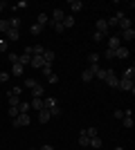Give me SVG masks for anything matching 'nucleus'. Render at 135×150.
<instances>
[{
  "label": "nucleus",
  "mask_w": 135,
  "mask_h": 150,
  "mask_svg": "<svg viewBox=\"0 0 135 150\" xmlns=\"http://www.w3.org/2000/svg\"><path fill=\"white\" fill-rule=\"evenodd\" d=\"M32 123V117L29 114H18L16 119H14V128H23V125H29Z\"/></svg>",
  "instance_id": "obj_1"
},
{
  "label": "nucleus",
  "mask_w": 135,
  "mask_h": 150,
  "mask_svg": "<svg viewBox=\"0 0 135 150\" xmlns=\"http://www.w3.org/2000/svg\"><path fill=\"white\" fill-rule=\"evenodd\" d=\"M117 88L124 90V92H135V83H133V81H129V79H119Z\"/></svg>",
  "instance_id": "obj_2"
},
{
  "label": "nucleus",
  "mask_w": 135,
  "mask_h": 150,
  "mask_svg": "<svg viewBox=\"0 0 135 150\" xmlns=\"http://www.w3.org/2000/svg\"><path fill=\"white\" fill-rule=\"evenodd\" d=\"M117 83H119V79L115 76V72H113V69H106V85H108V88H117Z\"/></svg>",
  "instance_id": "obj_3"
},
{
  "label": "nucleus",
  "mask_w": 135,
  "mask_h": 150,
  "mask_svg": "<svg viewBox=\"0 0 135 150\" xmlns=\"http://www.w3.org/2000/svg\"><path fill=\"white\" fill-rule=\"evenodd\" d=\"M29 61H32V52H29V47H25V52L18 56V63L25 67V65H29Z\"/></svg>",
  "instance_id": "obj_4"
},
{
  "label": "nucleus",
  "mask_w": 135,
  "mask_h": 150,
  "mask_svg": "<svg viewBox=\"0 0 135 150\" xmlns=\"http://www.w3.org/2000/svg\"><path fill=\"white\" fill-rule=\"evenodd\" d=\"M95 27H97L95 31H99V34H104V36L108 34V25H106V20H104V18H99V20H97V23H95Z\"/></svg>",
  "instance_id": "obj_5"
},
{
  "label": "nucleus",
  "mask_w": 135,
  "mask_h": 150,
  "mask_svg": "<svg viewBox=\"0 0 135 150\" xmlns=\"http://www.w3.org/2000/svg\"><path fill=\"white\" fill-rule=\"evenodd\" d=\"M63 18H65V13H63V9H54L52 11V23H63Z\"/></svg>",
  "instance_id": "obj_6"
},
{
  "label": "nucleus",
  "mask_w": 135,
  "mask_h": 150,
  "mask_svg": "<svg viewBox=\"0 0 135 150\" xmlns=\"http://www.w3.org/2000/svg\"><path fill=\"white\" fill-rule=\"evenodd\" d=\"M117 47H122V40H119V36H110V38H108V50L115 52Z\"/></svg>",
  "instance_id": "obj_7"
},
{
  "label": "nucleus",
  "mask_w": 135,
  "mask_h": 150,
  "mask_svg": "<svg viewBox=\"0 0 135 150\" xmlns=\"http://www.w3.org/2000/svg\"><path fill=\"white\" fill-rule=\"evenodd\" d=\"M115 58H119V61H124V58H129V47H117L115 50Z\"/></svg>",
  "instance_id": "obj_8"
},
{
  "label": "nucleus",
  "mask_w": 135,
  "mask_h": 150,
  "mask_svg": "<svg viewBox=\"0 0 135 150\" xmlns=\"http://www.w3.org/2000/svg\"><path fill=\"white\" fill-rule=\"evenodd\" d=\"M90 148H95V150H99L104 146V141H101V137H99V134H95V137H90Z\"/></svg>",
  "instance_id": "obj_9"
},
{
  "label": "nucleus",
  "mask_w": 135,
  "mask_h": 150,
  "mask_svg": "<svg viewBox=\"0 0 135 150\" xmlns=\"http://www.w3.org/2000/svg\"><path fill=\"white\" fill-rule=\"evenodd\" d=\"M5 38H7V40H11V43H16V40L20 38V31H18V29H9V31L5 34Z\"/></svg>",
  "instance_id": "obj_10"
},
{
  "label": "nucleus",
  "mask_w": 135,
  "mask_h": 150,
  "mask_svg": "<svg viewBox=\"0 0 135 150\" xmlns=\"http://www.w3.org/2000/svg\"><path fill=\"white\" fill-rule=\"evenodd\" d=\"M43 94H45L43 85H39V83H36V85H34V88H32V99H41Z\"/></svg>",
  "instance_id": "obj_11"
},
{
  "label": "nucleus",
  "mask_w": 135,
  "mask_h": 150,
  "mask_svg": "<svg viewBox=\"0 0 135 150\" xmlns=\"http://www.w3.org/2000/svg\"><path fill=\"white\" fill-rule=\"evenodd\" d=\"M56 99H52V96H47V99H43V110H52V108H56Z\"/></svg>",
  "instance_id": "obj_12"
},
{
  "label": "nucleus",
  "mask_w": 135,
  "mask_h": 150,
  "mask_svg": "<svg viewBox=\"0 0 135 150\" xmlns=\"http://www.w3.org/2000/svg\"><path fill=\"white\" fill-rule=\"evenodd\" d=\"M29 65H32V67H36V69H41V67L45 65V61H43V56H32Z\"/></svg>",
  "instance_id": "obj_13"
},
{
  "label": "nucleus",
  "mask_w": 135,
  "mask_h": 150,
  "mask_svg": "<svg viewBox=\"0 0 135 150\" xmlns=\"http://www.w3.org/2000/svg\"><path fill=\"white\" fill-rule=\"evenodd\" d=\"M50 119H52L50 110H39V121H41V123H47Z\"/></svg>",
  "instance_id": "obj_14"
},
{
  "label": "nucleus",
  "mask_w": 135,
  "mask_h": 150,
  "mask_svg": "<svg viewBox=\"0 0 135 150\" xmlns=\"http://www.w3.org/2000/svg\"><path fill=\"white\" fill-rule=\"evenodd\" d=\"M54 58H56V54H54L52 50H45V52H43V61H45V63H50V65H52V63H54Z\"/></svg>",
  "instance_id": "obj_15"
},
{
  "label": "nucleus",
  "mask_w": 135,
  "mask_h": 150,
  "mask_svg": "<svg viewBox=\"0 0 135 150\" xmlns=\"http://www.w3.org/2000/svg\"><path fill=\"white\" fill-rule=\"evenodd\" d=\"M16 108H18V112H20V114H27L29 110H32V108H29V101H20Z\"/></svg>",
  "instance_id": "obj_16"
},
{
  "label": "nucleus",
  "mask_w": 135,
  "mask_h": 150,
  "mask_svg": "<svg viewBox=\"0 0 135 150\" xmlns=\"http://www.w3.org/2000/svg\"><path fill=\"white\" fill-rule=\"evenodd\" d=\"M117 27H119L122 31H126V29H133V27H131V20L126 18V16H124V18L119 20V23H117Z\"/></svg>",
  "instance_id": "obj_17"
},
{
  "label": "nucleus",
  "mask_w": 135,
  "mask_h": 150,
  "mask_svg": "<svg viewBox=\"0 0 135 150\" xmlns=\"http://www.w3.org/2000/svg\"><path fill=\"white\" fill-rule=\"evenodd\" d=\"M68 5H70L72 11H81V9H84V2H81V0H70Z\"/></svg>",
  "instance_id": "obj_18"
},
{
  "label": "nucleus",
  "mask_w": 135,
  "mask_h": 150,
  "mask_svg": "<svg viewBox=\"0 0 135 150\" xmlns=\"http://www.w3.org/2000/svg\"><path fill=\"white\" fill-rule=\"evenodd\" d=\"M29 52H32V56H43L45 47L43 45H34V47H29Z\"/></svg>",
  "instance_id": "obj_19"
},
{
  "label": "nucleus",
  "mask_w": 135,
  "mask_h": 150,
  "mask_svg": "<svg viewBox=\"0 0 135 150\" xmlns=\"http://www.w3.org/2000/svg\"><path fill=\"white\" fill-rule=\"evenodd\" d=\"M92 79H95V74H92L90 69H84V72H81V81H84V83H90Z\"/></svg>",
  "instance_id": "obj_20"
},
{
  "label": "nucleus",
  "mask_w": 135,
  "mask_h": 150,
  "mask_svg": "<svg viewBox=\"0 0 135 150\" xmlns=\"http://www.w3.org/2000/svg\"><path fill=\"white\" fill-rule=\"evenodd\" d=\"M29 108L32 110H43V99H32L29 101Z\"/></svg>",
  "instance_id": "obj_21"
},
{
  "label": "nucleus",
  "mask_w": 135,
  "mask_h": 150,
  "mask_svg": "<svg viewBox=\"0 0 135 150\" xmlns=\"http://www.w3.org/2000/svg\"><path fill=\"white\" fill-rule=\"evenodd\" d=\"M133 38H135V31L133 29H126V31H122L119 40H133Z\"/></svg>",
  "instance_id": "obj_22"
},
{
  "label": "nucleus",
  "mask_w": 135,
  "mask_h": 150,
  "mask_svg": "<svg viewBox=\"0 0 135 150\" xmlns=\"http://www.w3.org/2000/svg\"><path fill=\"white\" fill-rule=\"evenodd\" d=\"M36 23H39L41 27H45L47 23H50V16H47V13H39V18H36Z\"/></svg>",
  "instance_id": "obj_23"
},
{
  "label": "nucleus",
  "mask_w": 135,
  "mask_h": 150,
  "mask_svg": "<svg viewBox=\"0 0 135 150\" xmlns=\"http://www.w3.org/2000/svg\"><path fill=\"white\" fill-rule=\"evenodd\" d=\"M7 96H9V108H16V105H18V103H20V99H18V96H16V94H11V92H9V94H7Z\"/></svg>",
  "instance_id": "obj_24"
},
{
  "label": "nucleus",
  "mask_w": 135,
  "mask_h": 150,
  "mask_svg": "<svg viewBox=\"0 0 135 150\" xmlns=\"http://www.w3.org/2000/svg\"><path fill=\"white\" fill-rule=\"evenodd\" d=\"M133 76H135V67L131 65V67L124 69V79H129V81H133Z\"/></svg>",
  "instance_id": "obj_25"
},
{
  "label": "nucleus",
  "mask_w": 135,
  "mask_h": 150,
  "mask_svg": "<svg viewBox=\"0 0 135 150\" xmlns=\"http://www.w3.org/2000/svg\"><path fill=\"white\" fill-rule=\"evenodd\" d=\"M11 74H14V76H23V65H20V63L11 65Z\"/></svg>",
  "instance_id": "obj_26"
},
{
  "label": "nucleus",
  "mask_w": 135,
  "mask_h": 150,
  "mask_svg": "<svg viewBox=\"0 0 135 150\" xmlns=\"http://www.w3.org/2000/svg\"><path fill=\"white\" fill-rule=\"evenodd\" d=\"M61 25H63V29H68V27H74V18H72V16H65Z\"/></svg>",
  "instance_id": "obj_27"
},
{
  "label": "nucleus",
  "mask_w": 135,
  "mask_h": 150,
  "mask_svg": "<svg viewBox=\"0 0 135 150\" xmlns=\"http://www.w3.org/2000/svg\"><path fill=\"white\" fill-rule=\"evenodd\" d=\"M18 27H20V18H18V16H14V18L9 20V29H18Z\"/></svg>",
  "instance_id": "obj_28"
},
{
  "label": "nucleus",
  "mask_w": 135,
  "mask_h": 150,
  "mask_svg": "<svg viewBox=\"0 0 135 150\" xmlns=\"http://www.w3.org/2000/svg\"><path fill=\"white\" fill-rule=\"evenodd\" d=\"M41 31H43V27H41L39 23H36V25H32V27H29V34H32V36H39Z\"/></svg>",
  "instance_id": "obj_29"
},
{
  "label": "nucleus",
  "mask_w": 135,
  "mask_h": 150,
  "mask_svg": "<svg viewBox=\"0 0 135 150\" xmlns=\"http://www.w3.org/2000/svg\"><path fill=\"white\" fill-rule=\"evenodd\" d=\"M95 79H99V81H106V69L99 67V69L95 72Z\"/></svg>",
  "instance_id": "obj_30"
},
{
  "label": "nucleus",
  "mask_w": 135,
  "mask_h": 150,
  "mask_svg": "<svg viewBox=\"0 0 135 150\" xmlns=\"http://www.w3.org/2000/svg\"><path fill=\"white\" fill-rule=\"evenodd\" d=\"M9 31V20H0V34H7Z\"/></svg>",
  "instance_id": "obj_31"
},
{
  "label": "nucleus",
  "mask_w": 135,
  "mask_h": 150,
  "mask_svg": "<svg viewBox=\"0 0 135 150\" xmlns=\"http://www.w3.org/2000/svg\"><path fill=\"white\" fill-rule=\"evenodd\" d=\"M7 61L11 63V65H16V63H18V54H14V52H9V54H7Z\"/></svg>",
  "instance_id": "obj_32"
},
{
  "label": "nucleus",
  "mask_w": 135,
  "mask_h": 150,
  "mask_svg": "<svg viewBox=\"0 0 135 150\" xmlns=\"http://www.w3.org/2000/svg\"><path fill=\"white\" fill-rule=\"evenodd\" d=\"M41 72H43V76H50L52 74V65H50V63H45L43 67H41Z\"/></svg>",
  "instance_id": "obj_33"
},
{
  "label": "nucleus",
  "mask_w": 135,
  "mask_h": 150,
  "mask_svg": "<svg viewBox=\"0 0 135 150\" xmlns=\"http://www.w3.org/2000/svg\"><path fill=\"white\" fill-rule=\"evenodd\" d=\"M50 25L54 27V31H56V34H63V31H65V29H63V25H61V23H52V20H50Z\"/></svg>",
  "instance_id": "obj_34"
},
{
  "label": "nucleus",
  "mask_w": 135,
  "mask_h": 150,
  "mask_svg": "<svg viewBox=\"0 0 135 150\" xmlns=\"http://www.w3.org/2000/svg\"><path fill=\"white\" fill-rule=\"evenodd\" d=\"M88 144H90V137H86V134H79V146H84V148H86Z\"/></svg>",
  "instance_id": "obj_35"
},
{
  "label": "nucleus",
  "mask_w": 135,
  "mask_h": 150,
  "mask_svg": "<svg viewBox=\"0 0 135 150\" xmlns=\"http://www.w3.org/2000/svg\"><path fill=\"white\" fill-rule=\"evenodd\" d=\"M81 134H86V137H95L97 130H95V128H86V130H81Z\"/></svg>",
  "instance_id": "obj_36"
},
{
  "label": "nucleus",
  "mask_w": 135,
  "mask_h": 150,
  "mask_svg": "<svg viewBox=\"0 0 135 150\" xmlns=\"http://www.w3.org/2000/svg\"><path fill=\"white\" fill-rule=\"evenodd\" d=\"M7 112H9V117H11V119H16V117H18V108H9V110H7Z\"/></svg>",
  "instance_id": "obj_37"
},
{
  "label": "nucleus",
  "mask_w": 135,
  "mask_h": 150,
  "mask_svg": "<svg viewBox=\"0 0 135 150\" xmlns=\"http://www.w3.org/2000/svg\"><path fill=\"white\" fill-rule=\"evenodd\" d=\"M104 56L108 58V61H115V52H113V50H106V52H104Z\"/></svg>",
  "instance_id": "obj_38"
},
{
  "label": "nucleus",
  "mask_w": 135,
  "mask_h": 150,
  "mask_svg": "<svg viewBox=\"0 0 135 150\" xmlns=\"http://www.w3.org/2000/svg\"><path fill=\"white\" fill-rule=\"evenodd\" d=\"M25 7H27V2H25V0H18V2H16V5H14L11 9H25Z\"/></svg>",
  "instance_id": "obj_39"
},
{
  "label": "nucleus",
  "mask_w": 135,
  "mask_h": 150,
  "mask_svg": "<svg viewBox=\"0 0 135 150\" xmlns=\"http://www.w3.org/2000/svg\"><path fill=\"white\" fill-rule=\"evenodd\" d=\"M104 34H99V31H95V34H92V40H95V43H99V40H104Z\"/></svg>",
  "instance_id": "obj_40"
},
{
  "label": "nucleus",
  "mask_w": 135,
  "mask_h": 150,
  "mask_svg": "<svg viewBox=\"0 0 135 150\" xmlns=\"http://www.w3.org/2000/svg\"><path fill=\"white\" fill-rule=\"evenodd\" d=\"M88 61H90V65H95V63L99 61V54H97V52H95V54H90V56H88Z\"/></svg>",
  "instance_id": "obj_41"
},
{
  "label": "nucleus",
  "mask_w": 135,
  "mask_h": 150,
  "mask_svg": "<svg viewBox=\"0 0 135 150\" xmlns=\"http://www.w3.org/2000/svg\"><path fill=\"white\" fill-rule=\"evenodd\" d=\"M47 83H52V85H54V83H59V76L54 74V72H52V74L47 76Z\"/></svg>",
  "instance_id": "obj_42"
},
{
  "label": "nucleus",
  "mask_w": 135,
  "mask_h": 150,
  "mask_svg": "<svg viewBox=\"0 0 135 150\" xmlns=\"http://www.w3.org/2000/svg\"><path fill=\"white\" fill-rule=\"evenodd\" d=\"M9 81V72H0V83Z\"/></svg>",
  "instance_id": "obj_43"
},
{
  "label": "nucleus",
  "mask_w": 135,
  "mask_h": 150,
  "mask_svg": "<svg viewBox=\"0 0 135 150\" xmlns=\"http://www.w3.org/2000/svg\"><path fill=\"white\" fill-rule=\"evenodd\" d=\"M25 85H27V88H29V90H32L34 85H36V79H27V81H25Z\"/></svg>",
  "instance_id": "obj_44"
},
{
  "label": "nucleus",
  "mask_w": 135,
  "mask_h": 150,
  "mask_svg": "<svg viewBox=\"0 0 135 150\" xmlns=\"http://www.w3.org/2000/svg\"><path fill=\"white\" fill-rule=\"evenodd\" d=\"M50 114H52V117H59V114H61V108H52V110H50Z\"/></svg>",
  "instance_id": "obj_45"
},
{
  "label": "nucleus",
  "mask_w": 135,
  "mask_h": 150,
  "mask_svg": "<svg viewBox=\"0 0 135 150\" xmlns=\"http://www.w3.org/2000/svg\"><path fill=\"white\" fill-rule=\"evenodd\" d=\"M113 117H115V119H124V110H115Z\"/></svg>",
  "instance_id": "obj_46"
},
{
  "label": "nucleus",
  "mask_w": 135,
  "mask_h": 150,
  "mask_svg": "<svg viewBox=\"0 0 135 150\" xmlns=\"http://www.w3.org/2000/svg\"><path fill=\"white\" fill-rule=\"evenodd\" d=\"M7 45H9V43H5V38H2V40H0V54L7 50Z\"/></svg>",
  "instance_id": "obj_47"
},
{
  "label": "nucleus",
  "mask_w": 135,
  "mask_h": 150,
  "mask_svg": "<svg viewBox=\"0 0 135 150\" xmlns=\"http://www.w3.org/2000/svg\"><path fill=\"white\" fill-rule=\"evenodd\" d=\"M20 92H23V88H11V94H16V96H18Z\"/></svg>",
  "instance_id": "obj_48"
},
{
  "label": "nucleus",
  "mask_w": 135,
  "mask_h": 150,
  "mask_svg": "<svg viewBox=\"0 0 135 150\" xmlns=\"http://www.w3.org/2000/svg\"><path fill=\"white\" fill-rule=\"evenodd\" d=\"M39 150H54V148H52V146H50V144H45V146H41V148H39Z\"/></svg>",
  "instance_id": "obj_49"
},
{
  "label": "nucleus",
  "mask_w": 135,
  "mask_h": 150,
  "mask_svg": "<svg viewBox=\"0 0 135 150\" xmlns=\"http://www.w3.org/2000/svg\"><path fill=\"white\" fill-rule=\"evenodd\" d=\"M5 7H7V5H5V2H0V11H2V9H5Z\"/></svg>",
  "instance_id": "obj_50"
},
{
  "label": "nucleus",
  "mask_w": 135,
  "mask_h": 150,
  "mask_svg": "<svg viewBox=\"0 0 135 150\" xmlns=\"http://www.w3.org/2000/svg\"><path fill=\"white\" fill-rule=\"evenodd\" d=\"M115 150H124V148H119V146H117V148H115Z\"/></svg>",
  "instance_id": "obj_51"
},
{
  "label": "nucleus",
  "mask_w": 135,
  "mask_h": 150,
  "mask_svg": "<svg viewBox=\"0 0 135 150\" xmlns=\"http://www.w3.org/2000/svg\"><path fill=\"white\" fill-rule=\"evenodd\" d=\"M32 150H39V148H32Z\"/></svg>",
  "instance_id": "obj_52"
}]
</instances>
